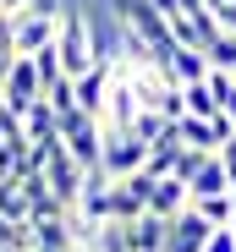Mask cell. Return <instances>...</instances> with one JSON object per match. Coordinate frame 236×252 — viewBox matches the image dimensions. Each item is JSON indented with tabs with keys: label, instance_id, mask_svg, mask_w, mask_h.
Masks as SVG:
<instances>
[{
	"label": "cell",
	"instance_id": "obj_1",
	"mask_svg": "<svg viewBox=\"0 0 236 252\" xmlns=\"http://www.w3.org/2000/svg\"><path fill=\"white\" fill-rule=\"evenodd\" d=\"M55 55H61V71L77 82L99 66V44H94V28L83 11H61V33H55Z\"/></svg>",
	"mask_w": 236,
	"mask_h": 252
},
{
	"label": "cell",
	"instance_id": "obj_2",
	"mask_svg": "<svg viewBox=\"0 0 236 252\" xmlns=\"http://www.w3.org/2000/svg\"><path fill=\"white\" fill-rule=\"evenodd\" d=\"M115 22L148 38V50H154V66H165V55H170V50L181 44V38L170 33V22H165L160 11H154L148 0H115Z\"/></svg>",
	"mask_w": 236,
	"mask_h": 252
},
{
	"label": "cell",
	"instance_id": "obj_3",
	"mask_svg": "<svg viewBox=\"0 0 236 252\" xmlns=\"http://www.w3.org/2000/svg\"><path fill=\"white\" fill-rule=\"evenodd\" d=\"M99 170H104L110 181L143 176V170H148V143L132 137V132H110V126H104V159H99Z\"/></svg>",
	"mask_w": 236,
	"mask_h": 252
},
{
	"label": "cell",
	"instance_id": "obj_4",
	"mask_svg": "<svg viewBox=\"0 0 236 252\" xmlns=\"http://www.w3.org/2000/svg\"><path fill=\"white\" fill-rule=\"evenodd\" d=\"M137 115H143V99H137V88H132V77H127V71H115L110 99H104V126H110V132H132Z\"/></svg>",
	"mask_w": 236,
	"mask_h": 252
},
{
	"label": "cell",
	"instance_id": "obj_5",
	"mask_svg": "<svg viewBox=\"0 0 236 252\" xmlns=\"http://www.w3.org/2000/svg\"><path fill=\"white\" fill-rule=\"evenodd\" d=\"M214 236V225L198 214V208H181V214L170 220V236H165V252H203Z\"/></svg>",
	"mask_w": 236,
	"mask_h": 252
},
{
	"label": "cell",
	"instance_id": "obj_6",
	"mask_svg": "<svg viewBox=\"0 0 236 252\" xmlns=\"http://www.w3.org/2000/svg\"><path fill=\"white\" fill-rule=\"evenodd\" d=\"M55 33H61V17H17L11 50L17 55H44V50H55Z\"/></svg>",
	"mask_w": 236,
	"mask_h": 252
},
{
	"label": "cell",
	"instance_id": "obj_7",
	"mask_svg": "<svg viewBox=\"0 0 236 252\" xmlns=\"http://www.w3.org/2000/svg\"><path fill=\"white\" fill-rule=\"evenodd\" d=\"M181 208H192V192H187L181 181H154V187H148V214L176 220Z\"/></svg>",
	"mask_w": 236,
	"mask_h": 252
},
{
	"label": "cell",
	"instance_id": "obj_8",
	"mask_svg": "<svg viewBox=\"0 0 236 252\" xmlns=\"http://www.w3.org/2000/svg\"><path fill=\"white\" fill-rule=\"evenodd\" d=\"M22 126H28V143H33V148H38V143H61V110H55L50 99H38Z\"/></svg>",
	"mask_w": 236,
	"mask_h": 252
},
{
	"label": "cell",
	"instance_id": "obj_9",
	"mask_svg": "<svg viewBox=\"0 0 236 252\" xmlns=\"http://www.w3.org/2000/svg\"><path fill=\"white\" fill-rule=\"evenodd\" d=\"M187 192H192V203H198V197H220V192H231V170H225V159L209 154V159H203V170L192 176Z\"/></svg>",
	"mask_w": 236,
	"mask_h": 252
},
{
	"label": "cell",
	"instance_id": "obj_10",
	"mask_svg": "<svg viewBox=\"0 0 236 252\" xmlns=\"http://www.w3.org/2000/svg\"><path fill=\"white\" fill-rule=\"evenodd\" d=\"M127 230H132V247H137V252H165L170 220H160V214H143V220H132Z\"/></svg>",
	"mask_w": 236,
	"mask_h": 252
},
{
	"label": "cell",
	"instance_id": "obj_11",
	"mask_svg": "<svg viewBox=\"0 0 236 252\" xmlns=\"http://www.w3.org/2000/svg\"><path fill=\"white\" fill-rule=\"evenodd\" d=\"M0 220H11V225H28L33 220V203H28V187L22 181H0Z\"/></svg>",
	"mask_w": 236,
	"mask_h": 252
},
{
	"label": "cell",
	"instance_id": "obj_12",
	"mask_svg": "<svg viewBox=\"0 0 236 252\" xmlns=\"http://www.w3.org/2000/svg\"><path fill=\"white\" fill-rule=\"evenodd\" d=\"M88 241H94V252H137V247H132V230H127L121 220L94 225V236H88Z\"/></svg>",
	"mask_w": 236,
	"mask_h": 252
},
{
	"label": "cell",
	"instance_id": "obj_13",
	"mask_svg": "<svg viewBox=\"0 0 236 252\" xmlns=\"http://www.w3.org/2000/svg\"><path fill=\"white\" fill-rule=\"evenodd\" d=\"M192 208H198V214H203L214 230H231V220H236V208H231V192H220V197H198Z\"/></svg>",
	"mask_w": 236,
	"mask_h": 252
},
{
	"label": "cell",
	"instance_id": "obj_14",
	"mask_svg": "<svg viewBox=\"0 0 236 252\" xmlns=\"http://www.w3.org/2000/svg\"><path fill=\"white\" fill-rule=\"evenodd\" d=\"M187 115H203V121H214V115H225V110H220V99H214V88H209V82H192V88H187Z\"/></svg>",
	"mask_w": 236,
	"mask_h": 252
},
{
	"label": "cell",
	"instance_id": "obj_15",
	"mask_svg": "<svg viewBox=\"0 0 236 252\" xmlns=\"http://www.w3.org/2000/svg\"><path fill=\"white\" fill-rule=\"evenodd\" d=\"M203 55H209V66H214V71H236V33H220Z\"/></svg>",
	"mask_w": 236,
	"mask_h": 252
},
{
	"label": "cell",
	"instance_id": "obj_16",
	"mask_svg": "<svg viewBox=\"0 0 236 252\" xmlns=\"http://www.w3.org/2000/svg\"><path fill=\"white\" fill-rule=\"evenodd\" d=\"M203 252H236V230H214Z\"/></svg>",
	"mask_w": 236,
	"mask_h": 252
},
{
	"label": "cell",
	"instance_id": "obj_17",
	"mask_svg": "<svg viewBox=\"0 0 236 252\" xmlns=\"http://www.w3.org/2000/svg\"><path fill=\"white\" fill-rule=\"evenodd\" d=\"M33 225V220H28ZM17 236H22V225H11V220H0V252H11L17 247Z\"/></svg>",
	"mask_w": 236,
	"mask_h": 252
},
{
	"label": "cell",
	"instance_id": "obj_18",
	"mask_svg": "<svg viewBox=\"0 0 236 252\" xmlns=\"http://www.w3.org/2000/svg\"><path fill=\"white\" fill-rule=\"evenodd\" d=\"M17 61H22V55H17L11 44H0V88H6V77H11V66H17Z\"/></svg>",
	"mask_w": 236,
	"mask_h": 252
},
{
	"label": "cell",
	"instance_id": "obj_19",
	"mask_svg": "<svg viewBox=\"0 0 236 252\" xmlns=\"http://www.w3.org/2000/svg\"><path fill=\"white\" fill-rule=\"evenodd\" d=\"M231 208H236V181H231ZM231 230H236V220H231Z\"/></svg>",
	"mask_w": 236,
	"mask_h": 252
},
{
	"label": "cell",
	"instance_id": "obj_20",
	"mask_svg": "<svg viewBox=\"0 0 236 252\" xmlns=\"http://www.w3.org/2000/svg\"><path fill=\"white\" fill-rule=\"evenodd\" d=\"M0 104H6V94H0Z\"/></svg>",
	"mask_w": 236,
	"mask_h": 252
},
{
	"label": "cell",
	"instance_id": "obj_21",
	"mask_svg": "<svg viewBox=\"0 0 236 252\" xmlns=\"http://www.w3.org/2000/svg\"><path fill=\"white\" fill-rule=\"evenodd\" d=\"M77 252H83V247H77Z\"/></svg>",
	"mask_w": 236,
	"mask_h": 252
}]
</instances>
